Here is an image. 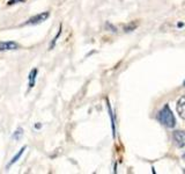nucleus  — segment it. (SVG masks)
I'll use <instances>...</instances> for the list:
<instances>
[{
    "label": "nucleus",
    "instance_id": "obj_1",
    "mask_svg": "<svg viewBox=\"0 0 185 174\" xmlns=\"http://www.w3.org/2000/svg\"><path fill=\"white\" fill-rule=\"evenodd\" d=\"M157 121L167 128H174L176 126V118L172 110L170 109V106L167 105L163 106V108L159 111L157 114Z\"/></svg>",
    "mask_w": 185,
    "mask_h": 174
},
{
    "label": "nucleus",
    "instance_id": "obj_2",
    "mask_svg": "<svg viewBox=\"0 0 185 174\" xmlns=\"http://www.w3.org/2000/svg\"><path fill=\"white\" fill-rule=\"evenodd\" d=\"M49 16H50V12H43V13H39V14L30 17L24 25H39L42 22L46 21L49 19Z\"/></svg>",
    "mask_w": 185,
    "mask_h": 174
},
{
    "label": "nucleus",
    "instance_id": "obj_3",
    "mask_svg": "<svg viewBox=\"0 0 185 174\" xmlns=\"http://www.w3.org/2000/svg\"><path fill=\"white\" fill-rule=\"evenodd\" d=\"M172 138H174L175 144H176L177 148H183V146H185V131H180V130L174 131Z\"/></svg>",
    "mask_w": 185,
    "mask_h": 174
},
{
    "label": "nucleus",
    "instance_id": "obj_4",
    "mask_svg": "<svg viewBox=\"0 0 185 174\" xmlns=\"http://www.w3.org/2000/svg\"><path fill=\"white\" fill-rule=\"evenodd\" d=\"M106 107H108V113H109V116H110L111 120V128H112V136L113 138L116 137V117H115V113L111 108V105L109 100H106Z\"/></svg>",
    "mask_w": 185,
    "mask_h": 174
},
{
    "label": "nucleus",
    "instance_id": "obj_5",
    "mask_svg": "<svg viewBox=\"0 0 185 174\" xmlns=\"http://www.w3.org/2000/svg\"><path fill=\"white\" fill-rule=\"evenodd\" d=\"M19 49V44L13 41L9 42H0V51H12Z\"/></svg>",
    "mask_w": 185,
    "mask_h": 174
},
{
    "label": "nucleus",
    "instance_id": "obj_6",
    "mask_svg": "<svg viewBox=\"0 0 185 174\" xmlns=\"http://www.w3.org/2000/svg\"><path fill=\"white\" fill-rule=\"evenodd\" d=\"M177 113L183 120H185V95L182 96L177 102Z\"/></svg>",
    "mask_w": 185,
    "mask_h": 174
},
{
    "label": "nucleus",
    "instance_id": "obj_7",
    "mask_svg": "<svg viewBox=\"0 0 185 174\" xmlns=\"http://www.w3.org/2000/svg\"><path fill=\"white\" fill-rule=\"evenodd\" d=\"M26 149H27V146H22V148L20 149V151H19V152L16 153L15 156H14V157L12 158V160H11V161H9V163L7 164V166H6V168H7V169H9V168H11L12 166H13V165H14V164H15L16 161L19 160V159L21 158V157H22V154H23V152L26 151Z\"/></svg>",
    "mask_w": 185,
    "mask_h": 174
},
{
    "label": "nucleus",
    "instance_id": "obj_8",
    "mask_svg": "<svg viewBox=\"0 0 185 174\" xmlns=\"http://www.w3.org/2000/svg\"><path fill=\"white\" fill-rule=\"evenodd\" d=\"M37 73H38V70L37 69H32L29 73V88H32L35 84H36V77Z\"/></svg>",
    "mask_w": 185,
    "mask_h": 174
},
{
    "label": "nucleus",
    "instance_id": "obj_9",
    "mask_svg": "<svg viewBox=\"0 0 185 174\" xmlns=\"http://www.w3.org/2000/svg\"><path fill=\"white\" fill-rule=\"evenodd\" d=\"M61 30H63V26L60 25V26H59V29H58V33L56 34V36H54V38H53L52 41H51V43H50V45H49V50H52L53 48L56 47V44H57V41H58L59 36L61 35Z\"/></svg>",
    "mask_w": 185,
    "mask_h": 174
},
{
    "label": "nucleus",
    "instance_id": "obj_10",
    "mask_svg": "<svg viewBox=\"0 0 185 174\" xmlns=\"http://www.w3.org/2000/svg\"><path fill=\"white\" fill-rule=\"evenodd\" d=\"M22 136H23V129L22 128H17L14 131V133L12 135V138L15 139V141H20L22 138Z\"/></svg>",
    "mask_w": 185,
    "mask_h": 174
},
{
    "label": "nucleus",
    "instance_id": "obj_11",
    "mask_svg": "<svg viewBox=\"0 0 185 174\" xmlns=\"http://www.w3.org/2000/svg\"><path fill=\"white\" fill-rule=\"evenodd\" d=\"M135 28H137V25H135V23H131V25H128V26L125 27V28H124V30H125V33H128V32L134 30Z\"/></svg>",
    "mask_w": 185,
    "mask_h": 174
},
{
    "label": "nucleus",
    "instance_id": "obj_12",
    "mask_svg": "<svg viewBox=\"0 0 185 174\" xmlns=\"http://www.w3.org/2000/svg\"><path fill=\"white\" fill-rule=\"evenodd\" d=\"M105 26H106V28H109V29H110L111 32H113V33H116V32H117L116 27H115V26H112V25H111L110 22H106V23H105Z\"/></svg>",
    "mask_w": 185,
    "mask_h": 174
},
{
    "label": "nucleus",
    "instance_id": "obj_13",
    "mask_svg": "<svg viewBox=\"0 0 185 174\" xmlns=\"http://www.w3.org/2000/svg\"><path fill=\"white\" fill-rule=\"evenodd\" d=\"M16 1H21V0H9V2H8V4H9V5H13V4H15Z\"/></svg>",
    "mask_w": 185,
    "mask_h": 174
},
{
    "label": "nucleus",
    "instance_id": "obj_14",
    "mask_svg": "<svg viewBox=\"0 0 185 174\" xmlns=\"http://www.w3.org/2000/svg\"><path fill=\"white\" fill-rule=\"evenodd\" d=\"M56 1H57V4H58V5H61V4H64L66 0H56Z\"/></svg>",
    "mask_w": 185,
    "mask_h": 174
},
{
    "label": "nucleus",
    "instance_id": "obj_15",
    "mask_svg": "<svg viewBox=\"0 0 185 174\" xmlns=\"http://www.w3.org/2000/svg\"><path fill=\"white\" fill-rule=\"evenodd\" d=\"M41 127H42V124H41V123H37L36 126H35V128H36V129H41Z\"/></svg>",
    "mask_w": 185,
    "mask_h": 174
},
{
    "label": "nucleus",
    "instance_id": "obj_16",
    "mask_svg": "<svg viewBox=\"0 0 185 174\" xmlns=\"http://www.w3.org/2000/svg\"><path fill=\"white\" fill-rule=\"evenodd\" d=\"M182 157H183V159H185V153L183 154V156H182Z\"/></svg>",
    "mask_w": 185,
    "mask_h": 174
},
{
    "label": "nucleus",
    "instance_id": "obj_17",
    "mask_svg": "<svg viewBox=\"0 0 185 174\" xmlns=\"http://www.w3.org/2000/svg\"><path fill=\"white\" fill-rule=\"evenodd\" d=\"M183 86H185V80L183 81Z\"/></svg>",
    "mask_w": 185,
    "mask_h": 174
}]
</instances>
